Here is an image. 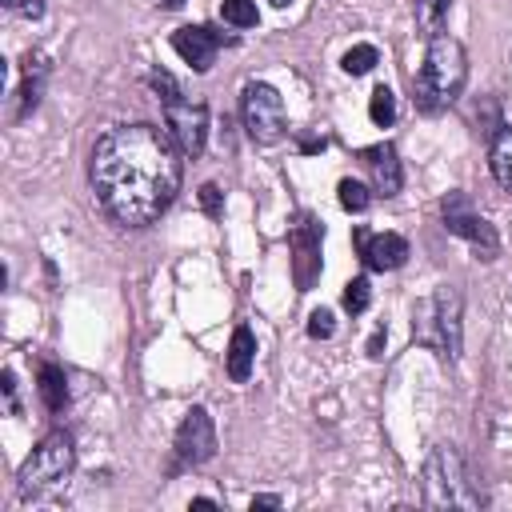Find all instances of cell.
I'll return each mask as SVG.
<instances>
[{
  "mask_svg": "<svg viewBox=\"0 0 512 512\" xmlns=\"http://www.w3.org/2000/svg\"><path fill=\"white\" fill-rule=\"evenodd\" d=\"M412 336L416 344L432 348L440 360L460 356V292L452 284H440L432 296H424L412 308Z\"/></svg>",
  "mask_w": 512,
  "mask_h": 512,
  "instance_id": "cell-4",
  "label": "cell"
},
{
  "mask_svg": "<svg viewBox=\"0 0 512 512\" xmlns=\"http://www.w3.org/2000/svg\"><path fill=\"white\" fill-rule=\"evenodd\" d=\"M228 376L236 380V384H244L248 376H252V364H256V336H252V328L248 324H236L232 328V340H228Z\"/></svg>",
  "mask_w": 512,
  "mask_h": 512,
  "instance_id": "cell-14",
  "label": "cell"
},
{
  "mask_svg": "<svg viewBox=\"0 0 512 512\" xmlns=\"http://www.w3.org/2000/svg\"><path fill=\"white\" fill-rule=\"evenodd\" d=\"M488 164H492V176L500 188L512 192V120L500 124V132L492 136V152H488Z\"/></svg>",
  "mask_w": 512,
  "mask_h": 512,
  "instance_id": "cell-16",
  "label": "cell"
},
{
  "mask_svg": "<svg viewBox=\"0 0 512 512\" xmlns=\"http://www.w3.org/2000/svg\"><path fill=\"white\" fill-rule=\"evenodd\" d=\"M192 508H216V500H208V496H196V500H192Z\"/></svg>",
  "mask_w": 512,
  "mask_h": 512,
  "instance_id": "cell-30",
  "label": "cell"
},
{
  "mask_svg": "<svg viewBox=\"0 0 512 512\" xmlns=\"http://www.w3.org/2000/svg\"><path fill=\"white\" fill-rule=\"evenodd\" d=\"M256 508H280V496H252V512Z\"/></svg>",
  "mask_w": 512,
  "mask_h": 512,
  "instance_id": "cell-29",
  "label": "cell"
},
{
  "mask_svg": "<svg viewBox=\"0 0 512 512\" xmlns=\"http://www.w3.org/2000/svg\"><path fill=\"white\" fill-rule=\"evenodd\" d=\"M76 464V448H72V436L64 428H52L36 448L32 456L20 464V492H44V488H56L68 480Z\"/></svg>",
  "mask_w": 512,
  "mask_h": 512,
  "instance_id": "cell-6",
  "label": "cell"
},
{
  "mask_svg": "<svg viewBox=\"0 0 512 512\" xmlns=\"http://www.w3.org/2000/svg\"><path fill=\"white\" fill-rule=\"evenodd\" d=\"M376 60H380V52H376L372 44H356V48H348V52H344L340 68H344L348 76H364V72H372V68H376Z\"/></svg>",
  "mask_w": 512,
  "mask_h": 512,
  "instance_id": "cell-22",
  "label": "cell"
},
{
  "mask_svg": "<svg viewBox=\"0 0 512 512\" xmlns=\"http://www.w3.org/2000/svg\"><path fill=\"white\" fill-rule=\"evenodd\" d=\"M352 240L360 248V260L372 272H392V268H400L408 260V240L400 232H368V228H356Z\"/></svg>",
  "mask_w": 512,
  "mask_h": 512,
  "instance_id": "cell-11",
  "label": "cell"
},
{
  "mask_svg": "<svg viewBox=\"0 0 512 512\" xmlns=\"http://www.w3.org/2000/svg\"><path fill=\"white\" fill-rule=\"evenodd\" d=\"M0 388H4V404H8V412L16 416V412H20V404H16V376L4 372V376H0Z\"/></svg>",
  "mask_w": 512,
  "mask_h": 512,
  "instance_id": "cell-26",
  "label": "cell"
},
{
  "mask_svg": "<svg viewBox=\"0 0 512 512\" xmlns=\"http://www.w3.org/2000/svg\"><path fill=\"white\" fill-rule=\"evenodd\" d=\"M320 240H324V224L312 212H300L288 224V252H292V280L300 292H308L320 276Z\"/></svg>",
  "mask_w": 512,
  "mask_h": 512,
  "instance_id": "cell-9",
  "label": "cell"
},
{
  "mask_svg": "<svg viewBox=\"0 0 512 512\" xmlns=\"http://www.w3.org/2000/svg\"><path fill=\"white\" fill-rule=\"evenodd\" d=\"M464 80H468V56H464L460 40H452V36L440 32V36L428 40L424 64H420V72L412 80V100H416L420 112L432 116V112L448 108L460 96Z\"/></svg>",
  "mask_w": 512,
  "mask_h": 512,
  "instance_id": "cell-2",
  "label": "cell"
},
{
  "mask_svg": "<svg viewBox=\"0 0 512 512\" xmlns=\"http://www.w3.org/2000/svg\"><path fill=\"white\" fill-rule=\"evenodd\" d=\"M336 200H340V208H344V212H364V208L372 204V192H368L360 180L344 176V180L336 184Z\"/></svg>",
  "mask_w": 512,
  "mask_h": 512,
  "instance_id": "cell-20",
  "label": "cell"
},
{
  "mask_svg": "<svg viewBox=\"0 0 512 512\" xmlns=\"http://www.w3.org/2000/svg\"><path fill=\"white\" fill-rule=\"evenodd\" d=\"M180 148L168 128L156 124H116L92 144L88 176L100 208L124 224V228H144L180 192Z\"/></svg>",
  "mask_w": 512,
  "mask_h": 512,
  "instance_id": "cell-1",
  "label": "cell"
},
{
  "mask_svg": "<svg viewBox=\"0 0 512 512\" xmlns=\"http://www.w3.org/2000/svg\"><path fill=\"white\" fill-rule=\"evenodd\" d=\"M440 216H444V228H448L452 236L468 240V244L480 252V260H492V256L500 252V236H496L492 220L476 212V204L468 200V192H448V196L440 200Z\"/></svg>",
  "mask_w": 512,
  "mask_h": 512,
  "instance_id": "cell-7",
  "label": "cell"
},
{
  "mask_svg": "<svg viewBox=\"0 0 512 512\" xmlns=\"http://www.w3.org/2000/svg\"><path fill=\"white\" fill-rule=\"evenodd\" d=\"M240 116H244V128L256 144H276L288 128V116H284V100L272 84H244V96H240Z\"/></svg>",
  "mask_w": 512,
  "mask_h": 512,
  "instance_id": "cell-8",
  "label": "cell"
},
{
  "mask_svg": "<svg viewBox=\"0 0 512 512\" xmlns=\"http://www.w3.org/2000/svg\"><path fill=\"white\" fill-rule=\"evenodd\" d=\"M156 4H160V8H180L184 0H156Z\"/></svg>",
  "mask_w": 512,
  "mask_h": 512,
  "instance_id": "cell-31",
  "label": "cell"
},
{
  "mask_svg": "<svg viewBox=\"0 0 512 512\" xmlns=\"http://www.w3.org/2000/svg\"><path fill=\"white\" fill-rule=\"evenodd\" d=\"M220 44H224V36H220L216 28H208V24H184V28L172 32V48H176L196 72H208V68H212Z\"/></svg>",
  "mask_w": 512,
  "mask_h": 512,
  "instance_id": "cell-12",
  "label": "cell"
},
{
  "mask_svg": "<svg viewBox=\"0 0 512 512\" xmlns=\"http://www.w3.org/2000/svg\"><path fill=\"white\" fill-rule=\"evenodd\" d=\"M152 88L160 92V104H164V128L172 132L176 148L184 156H200L204 152V140H208V108L192 96L180 92V84L168 76V72H152Z\"/></svg>",
  "mask_w": 512,
  "mask_h": 512,
  "instance_id": "cell-5",
  "label": "cell"
},
{
  "mask_svg": "<svg viewBox=\"0 0 512 512\" xmlns=\"http://www.w3.org/2000/svg\"><path fill=\"white\" fill-rule=\"evenodd\" d=\"M360 160H364V168L372 176V188L380 196H396L400 192L404 172H400V160H396L392 144H368V148H360Z\"/></svg>",
  "mask_w": 512,
  "mask_h": 512,
  "instance_id": "cell-13",
  "label": "cell"
},
{
  "mask_svg": "<svg viewBox=\"0 0 512 512\" xmlns=\"http://www.w3.org/2000/svg\"><path fill=\"white\" fill-rule=\"evenodd\" d=\"M44 76H48V64H44V56L36 52V56H28V68H24V84H20V108H16V120H24L28 112H36V104H40V92H44Z\"/></svg>",
  "mask_w": 512,
  "mask_h": 512,
  "instance_id": "cell-15",
  "label": "cell"
},
{
  "mask_svg": "<svg viewBox=\"0 0 512 512\" xmlns=\"http://www.w3.org/2000/svg\"><path fill=\"white\" fill-rule=\"evenodd\" d=\"M220 16L232 28H256V20H260L256 0H220Z\"/></svg>",
  "mask_w": 512,
  "mask_h": 512,
  "instance_id": "cell-21",
  "label": "cell"
},
{
  "mask_svg": "<svg viewBox=\"0 0 512 512\" xmlns=\"http://www.w3.org/2000/svg\"><path fill=\"white\" fill-rule=\"evenodd\" d=\"M368 116H372L376 128H388V124L396 120V92H392L388 84L372 88V96H368Z\"/></svg>",
  "mask_w": 512,
  "mask_h": 512,
  "instance_id": "cell-19",
  "label": "cell"
},
{
  "mask_svg": "<svg viewBox=\"0 0 512 512\" xmlns=\"http://www.w3.org/2000/svg\"><path fill=\"white\" fill-rule=\"evenodd\" d=\"M420 488H424V504L428 508H464V512H476L484 504L480 484H476L468 460L452 444H436L424 456Z\"/></svg>",
  "mask_w": 512,
  "mask_h": 512,
  "instance_id": "cell-3",
  "label": "cell"
},
{
  "mask_svg": "<svg viewBox=\"0 0 512 512\" xmlns=\"http://www.w3.org/2000/svg\"><path fill=\"white\" fill-rule=\"evenodd\" d=\"M332 332H336L332 312H328V308H316V312L308 316V336H312V340H328Z\"/></svg>",
  "mask_w": 512,
  "mask_h": 512,
  "instance_id": "cell-24",
  "label": "cell"
},
{
  "mask_svg": "<svg viewBox=\"0 0 512 512\" xmlns=\"http://www.w3.org/2000/svg\"><path fill=\"white\" fill-rule=\"evenodd\" d=\"M448 8H452V0H416V24L428 40L440 36V24H444Z\"/></svg>",
  "mask_w": 512,
  "mask_h": 512,
  "instance_id": "cell-18",
  "label": "cell"
},
{
  "mask_svg": "<svg viewBox=\"0 0 512 512\" xmlns=\"http://www.w3.org/2000/svg\"><path fill=\"white\" fill-rule=\"evenodd\" d=\"M200 208H204L208 216H220V212H224V192H220V184H204V188H200Z\"/></svg>",
  "mask_w": 512,
  "mask_h": 512,
  "instance_id": "cell-25",
  "label": "cell"
},
{
  "mask_svg": "<svg viewBox=\"0 0 512 512\" xmlns=\"http://www.w3.org/2000/svg\"><path fill=\"white\" fill-rule=\"evenodd\" d=\"M368 304H372V284H368V276H352V280L344 284V308H348L352 316H360Z\"/></svg>",
  "mask_w": 512,
  "mask_h": 512,
  "instance_id": "cell-23",
  "label": "cell"
},
{
  "mask_svg": "<svg viewBox=\"0 0 512 512\" xmlns=\"http://www.w3.org/2000/svg\"><path fill=\"white\" fill-rule=\"evenodd\" d=\"M268 4H276V8H284V4H288V0H268Z\"/></svg>",
  "mask_w": 512,
  "mask_h": 512,
  "instance_id": "cell-32",
  "label": "cell"
},
{
  "mask_svg": "<svg viewBox=\"0 0 512 512\" xmlns=\"http://www.w3.org/2000/svg\"><path fill=\"white\" fill-rule=\"evenodd\" d=\"M176 456L184 464H204L216 456V424L208 408H188L180 428H176Z\"/></svg>",
  "mask_w": 512,
  "mask_h": 512,
  "instance_id": "cell-10",
  "label": "cell"
},
{
  "mask_svg": "<svg viewBox=\"0 0 512 512\" xmlns=\"http://www.w3.org/2000/svg\"><path fill=\"white\" fill-rule=\"evenodd\" d=\"M36 388H40V400L48 412H64L68 408V380L56 364H40V376H36Z\"/></svg>",
  "mask_w": 512,
  "mask_h": 512,
  "instance_id": "cell-17",
  "label": "cell"
},
{
  "mask_svg": "<svg viewBox=\"0 0 512 512\" xmlns=\"http://www.w3.org/2000/svg\"><path fill=\"white\" fill-rule=\"evenodd\" d=\"M4 4H8L12 12H20V16H32V20L44 12V0H4Z\"/></svg>",
  "mask_w": 512,
  "mask_h": 512,
  "instance_id": "cell-27",
  "label": "cell"
},
{
  "mask_svg": "<svg viewBox=\"0 0 512 512\" xmlns=\"http://www.w3.org/2000/svg\"><path fill=\"white\" fill-rule=\"evenodd\" d=\"M384 340H388V336H384V328H376V332H372V340H368V356H372V360H380V356H384Z\"/></svg>",
  "mask_w": 512,
  "mask_h": 512,
  "instance_id": "cell-28",
  "label": "cell"
}]
</instances>
